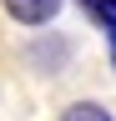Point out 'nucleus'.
Masks as SVG:
<instances>
[{"instance_id":"nucleus-5","label":"nucleus","mask_w":116,"mask_h":121,"mask_svg":"<svg viewBox=\"0 0 116 121\" xmlns=\"http://www.w3.org/2000/svg\"><path fill=\"white\" fill-rule=\"evenodd\" d=\"M111 66H116V35H111Z\"/></svg>"},{"instance_id":"nucleus-3","label":"nucleus","mask_w":116,"mask_h":121,"mask_svg":"<svg viewBox=\"0 0 116 121\" xmlns=\"http://www.w3.org/2000/svg\"><path fill=\"white\" fill-rule=\"evenodd\" d=\"M56 121H116V116H111V111H106L101 101H71L66 111L56 116Z\"/></svg>"},{"instance_id":"nucleus-1","label":"nucleus","mask_w":116,"mask_h":121,"mask_svg":"<svg viewBox=\"0 0 116 121\" xmlns=\"http://www.w3.org/2000/svg\"><path fill=\"white\" fill-rule=\"evenodd\" d=\"M25 56H30V66H35V71L61 76V71H66V60H71V35H61V30H51V35H35Z\"/></svg>"},{"instance_id":"nucleus-2","label":"nucleus","mask_w":116,"mask_h":121,"mask_svg":"<svg viewBox=\"0 0 116 121\" xmlns=\"http://www.w3.org/2000/svg\"><path fill=\"white\" fill-rule=\"evenodd\" d=\"M66 0H5V15L20 25H51L56 15H61Z\"/></svg>"},{"instance_id":"nucleus-4","label":"nucleus","mask_w":116,"mask_h":121,"mask_svg":"<svg viewBox=\"0 0 116 121\" xmlns=\"http://www.w3.org/2000/svg\"><path fill=\"white\" fill-rule=\"evenodd\" d=\"M86 15H91L106 35H116V0H91V5H86Z\"/></svg>"}]
</instances>
